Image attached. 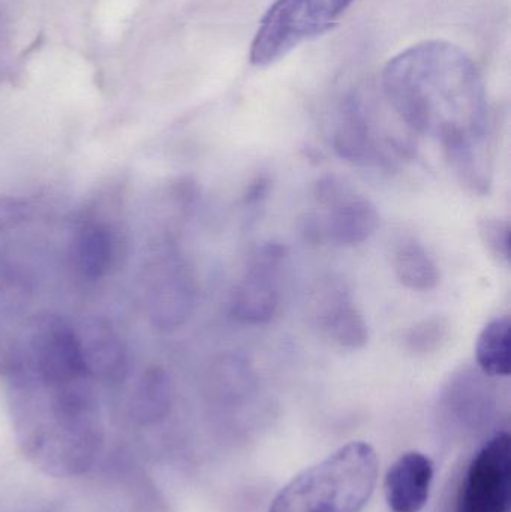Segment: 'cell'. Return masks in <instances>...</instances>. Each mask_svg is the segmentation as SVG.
Listing matches in <instances>:
<instances>
[{
  "instance_id": "3",
  "label": "cell",
  "mask_w": 511,
  "mask_h": 512,
  "mask_svg": "<svg viewBox=\"0 0 511 512\" xmlns=\"http://www.w3.org/2000/svg\"><path fill=\"white\" fill-rule=\"evenodd\" d=\"M356 0H276L255 33L252 65H272L309 39L332 29Z\"/></svg>"
},
{
  "instance_id": "7",
  "label": "cell",
  "mask_w": 511,
  "mask_h": 512,
  "mask_svg": "<svg viewBox=\"0 0 511 512\" xmlns=\"http://www.w3.org/2000/svg\"><path fill=\"white\" fill-rule=\"evenodd\" d=\"M434 463L419 451L402 454L387 472L384 493L392 512H420L428 504Z\"/></svg>"
},
{
  "instance_id": "9",
  "label": "cell",
  "mask_w": 511,
  "mask_h": 512,
  "mask_svg": "<svg viewBox=\"0 0 511 512\" xmlns=\"http://www.w3.org/2000/svg\"><path fill=\"white\" fill-rule=\"evenodd\" d=\"M320 321L321 327L344 348L359 349L368 342V324L342 289L327 295L326 304L321 306Z\"/></svg>"
},
{
  "instance_id": "5",
  "label": "cell",
  "mask_w": 511,
  "mask_h": 512,
  "mask_svg": "<svg viewBox=\"0 0 511 512\" xmlns=\"http://www.w3.org/2000/svg\"><path fill=\"white\" fill-rule=\"evenodd\" d=\"M284 249L264 246L252 259L243 279L231 294L230 312L246 325H263L275 318L279 309L278 270Z\"/></svg>"
},
{
  "instance_id": "16",
  "label": "cell",
  "mask_w": 511,
  "mask_h": 512,
  "mask_svg": "<svg viewBox=\"0 0 511 512\" xmlns=\"http://www.w3.org/2000/svg\"><path fill=\"white\" fill-rule=\"evenodd\" d=\"M449 322L444 318H431L419 322L407 337L408 351L428 355L438 351L449 337Z\"/></svg>"
},
{
  "instance_id": "6",
  "label": "cell",
  "mask_w": 511,
  "mask_h": 512,
  "mask_svg": "<svg viewBox=\"0 0 511 512\" xmlns=\"http://www.w3.org/2000/svg\"><path fill=\"white\" fill-rule=\"evenodd\" d=\"M320 200L330 204L326 222V234L330 242L338 246H356L366 242L380 225V215L371 201L350 195L329 179L320 185Z\"/></svg>"
},
{
  "instance_id": "15",
  "label": "cell",
  "mask_w": 511,
  "mask_h": 512,
  "mask_svg": "<svg viewBox=\"0 0 511 512\" xmlns=\"http://www.w3.org/2000/svg\"><path fill=\"white\" fill-rule=\"evenodd\" d=\"M335 147L341 158L353 162L363 161L371 153L369 128L357 105H350L345 111L344 122L336 134Z\"/></svg>"
},
{
  "instance_id": "8",
  "label": "cell",
  "mask_w": 511,
  "mask_h": 512,
  "mask_svg": "<svg viewBox=\"0 0 511 512\" xmlns=\"http://www.w3.org/2000/svg\"><path fill=\"white\" fill-rule=\"evenodd\" d=\"M38 358L45 375L59 381L86 372L80 339L69 328L50 325L38 340Z\"/></svg>"
},
{
  "instance_id": "4",
  "label": "cell",
  "mask_w": 511,
  "mask_h": 512,
  "mask_svg": "<svg viewBox=\"0 0 511 512\" xmlns=\"http://www.w3.org/2000/svg\"><path fill=\"white\" fill-rule=\"evenodd\" d=\"M509 433L492 436L471 460L459 490L456 512H510Z\"/></svg>"
},
{
  "instance_id": "13",
  "label": "cell",
  "mask_w": 511,
  "mask_h": 512,
  "mask_svg": "<svg viewBox=\"0 0 511 512\" xmlns=\"http://www.w3.org/2000/svg\"><path fill=\"white\" fill-rule=\"evenodd\" d=\"M80 339L86 370L113 375L125 364V352L119 339L108 328L95 325Z\"/></svg>"
},
{
  "instance_id": "1",
  "label": "cell",
  "mask_w": 511,
  "mask_h": 512,
  "mask_svg": "<svg viewBox=\"0 0 511 512\" xmlns=\"http://www.w3.org/2000/svg\"><path fill=\"white\" fill-rule=\"evenodd\" d=\"M383 86L396 113L416 131L480 135L485 129V86L458 45L425 41L407 48L387 63Z\"/></svg>"
},
{
  "instance_id": "14",
  "label": "cell",
  "mask_w": 511,
  "mask_h": 512,
  "mask_svg": "<svg viewBox=\"0 0 511 512\" xmlns=\"http://www.w3.org/2000/svg\"><path fill=\"white\" fill-rule=\"evenodd\" d=\"M113 258V240L105 228L87 227L81 231L75 245V262L78 270L89 277L96 279L108 270Z\"/></svg>"
},
{
  "instance_id": "2",
  "label": "cell",
  "mask_w": 511,
  "mask_h": 512,
  "mask_svg": "<svg viewBox=\"0 0 511 512\" xmlns=\"http://www.w3.org/2000/svg\"><path fill=\"white\" fill-rule=\"evenodd\" d=\"M378 456L354 441L294 477L267 512H362L374 495Z\"/></svg>"
},
{
  "instance_id": "17",
  "label": "cell",
  "mask_w": 511,
  "mask_h": 512,
  "mask_svg": "<svg viewBox=\"0 0 511 512\" xmlns=\"http://www.w3.org/2000/svg\"><path fill=\"white\" fill-rule=\"evenodd\" d=\"M480 234L492 254L504 261H509L510 227L507 222L500 221V219H486L480 224Z\"/></svg>"
},
{
  "instance_id": "10",
  "label": "cell",
  "mask_w": 511,
  "mask_h": 512,
  "mask_svg": "<svg viewBox=\"0 0 511 512\" xmlns=\"http://www.w3.org/2000/svg\"><path fill=\"white\" fill-rule=\"evenodd\" d=\"M195 285L189 271L182 265L171 267L164 283L156 292V318L162 327H176L191 313Z\"/></svg>"
},
{
  "instance_id": "11",
  "label": "cell",
  "mask_w": 511,
  "mask_h": 512,
  "mask_svg": "<svg viewBox=\"0 0 511 512\" xmlns=\"http://www.w3.org/2000/svg\"><path fill=\"white\" fill-rule=\"evenodd\" d=\"M511 321L509 316H498L485 325L476 345V360L483 373L489 376H509Z\"/></svg>"
},
{
  "instance_id": "12",
  "label": "cell",
  "mask_w": 511,
  "mask_h": 512,
  "mask_svg": "<svg viewBox=\"0 0 511 512\" xmlns=\"http://www.w3.org/2000/svg\"><path fill=\"white\" fill-rule=\"evenodd\" d=\"M393 265L399 282L413 291L428 292L440 285L441 274L437 264L414 240L399 246Z\"/></svg>"
}]
</instances>
